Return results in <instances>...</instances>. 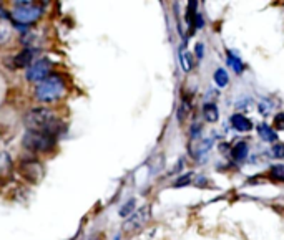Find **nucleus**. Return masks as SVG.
<instances>
[{
    "mask_svg": "<svg viewBox=\"0 0 284 240\" xmlns=\"http://www.w3.org/2000/svg\"><path fill=\"white\" fill-rule=\"evenodd\" d=\"M23 123L27 126L28 131L35 133H44L50 134V136H58L64 131V123L55 113L50 111L47 108H35L25 115Z\"/></svg>",
    "mask_w": 284,
    "mask_h": 240,
    "instance_id": "1",
    "label": "nucleus"
},
{
    "mask_svg": "<svg viewBox=\"0 0 284 240\" xmlns=\"http://www.w3.org/2000/svg\"><path fill=\"white\" fill-rule=\"evenodd\" d=\"M65 93V80L60 75H50L35 88V98L40 103H53Z\"/></svg>",
    "mask_w": 284,
    "mask_h": 240,
    "instance_id": "2",
    "label": "nucleus"
},
{
    "mask_svg": "<svg viewBox=\"0 0 284 240\" xmlns=\"http://www.w3.org/2000/svg\"><path fill=\"white\" fill-rule=\"evenodd\" d=\"M42 7L35 2H15V8L12 10L10 19H14L15 25L27 27L40 19Z\"/></svg>",
    "mask_w": 284,
    "mask_h": 240,
    "instance_id": "3",
    "label": "nucleus"
},
{
    "mask_svg": "<svg viewBox=\"0 0 284 240\" xmlns=\"http://www.w3.org/2000/svg\"><path fill=\"white\" fill-rule=\"evenodd\" d=\"M57 142L55 136H50V134L44 133H35V131H27L23 134L22 144L25 149L32 151V153H48L53 149Z\"/></svg>",
    "mask_w": 284,
    "mask_h": 240,
    "instance_id": "4",
    "label": "nucleus"
},
{
    "mask_svg": "<svg viewBox=\"0 0 284 240\" xmlns=\"http://www.w3.org/2000/svg\"><path fill=\"white\" fill-rule=\"evenodd\" d=\"M150 219H152V205L146 204L143 207H140L136 212H133L131 216L123 222V230L128 234L136 232V230L143 229V227L148 224Z\"/></svg>",
    "mask_w": 284,
    "mask_h": 240,
    "instance_id": "5",
    "label": "nucleus"
},
{
    "mask_svg": "<svg viewBox=\"0 0 284 240\" xmlns=\"http://www.w3.org/2000/svg\"><path fill=\"white\" fill-rule=\"evenodd\" d=\"M50 71H52V63L47 58H42V60L35 61L27 70V80L28 81L42 83L44 80H47L50 77Z\"/></svg>",
    "mask_w": 284,
    "mask_h": 240,
    "instance_id": "6",
    "label": "nucleus"
},
{
    "mask_svg": "<svg viewBox=\"0 0 284 240\" xmlns=\"http://www.w3.org/2000/svg\"><path fill=\"white\" fill-rule=\"evenodd\" d=\"M20 172L25 179H28L30 182H39V180L44 178V167H42L40 162L37 161H25L20 166Z\"/></svg>",
    "mask_w": 284,
    "mask_h": 240,
    "instance_id": "7",
    "label": "nucleus"
},
{
    "mask_svg": "<svg viewBox=\"0 0 284 240\" xmlns=\"http://www.w3.org/2000/svg\"><path fill=\"white\" fill-rule=\"evenodd\" d=\"M229 123L231 128L238 133H249L253 129V121L248 116H244L243 113H235L229 116Z\"/></svg>",
    "mask_w": 284,
    "mask_h": 240,
    "instance_id": "8",
    "label": "nucleus"
},
{
    "mask_svg": "<svg viewBox=\"0 0 284 240\" xmlns=\"http://www.w3.org/2000/svg\"><path fill=\"white\" fill-rule=\"evenodd\" d=\"M229 154H231V159L235 162H244L246 159H248V154H249L248 142H246V141H238L236 144L231 147Z\"/></svg>",
    "mask_w": 284,
    "mask_h": 240,
    "instance_id": "9",
    "label": "nucleus"
},
{
    "mask_svg": "<svg viewBox=\"0 0 284 240\" xmlns=\"http://www.w3.org/2000/svg\"><path fill=\"white\" fill-rule=\"evenodd\" d=\"M201 115H203V120L208 121V123H216L219 120V108L215 101H206L203 103V108H201Z\"/></svg>",
    "mask_w": 284,
    "mask_h": 240,
    "instance_id": "10",
    "label": "nucleus"
},
{
    "mask_svg": "<svg viewBox=\"0 0 284 240\" xmlns=\"http://www.w3.org/2000/svg\"><path fill=\"white\" fill-rule=\"evenodd\" d=\"M256 129H258V134H260V138L264 142H274L276 144L278 142V133H276V129L273 128V126H269V124H266V123H260L256 126Z\"/></svg>",
    "mask_w": 284,
    "mask_h": 240,
    "instance_id": "11",
    "label": "nucleus"
},
{
    "mask_svg": "<svg viewBox=\"0 0 284 240\" xmlns=\"http://www.w3.org/2000/svg\"><path fill=\"white\" fill-rule=\"evenodd\" d=\"M226 63H228L229 68L235 71L236 75H243L244 63H243V60H241L240 57H236V55L233 53L231 50H228V52H226Z\"/></svg>",
    "mask_w": 284,
    "mask_h": 240,
    "instance_id": "12",
    "label": "nucleus"
},
{
    "mask_svg": "<svg viewBox=\"0 0 284 240\" xmlns=\"http://www.w3.org/2000/svg\"><path fill=\"white\" fill-rule=\"evenodd\" d=\"M179 65H181V68L186 71V73H190L191 70L195 68V57L191 52H186L185 47H181L179 50Z\"/></svg>",
    "mask_w": 284,
    "mask_h": 240,
    "instance_id": "13",
    "label": "nucleus"
},
{
    "mask_svg": "<svg viewBox=\"0 0 284 240\" xmlns=\"http://www.w3.org/2000/svg\"><path fill=\"white\" fill-rule=\"evenodd\" d=\"M32 58H33V53L32 50L25 48L23 52H20L17 57L14 58V65L15 68H25V66H28L32 63Z\"/></svg>",
    "mask_w": 284,
    "mask_h": 240,
    "instance_id": "14",
    "label": "nucleus"
},
{
    "mask_svg": "<svg viewBox=\"0 0 284 240\" xmlns=\"http://www.w3.org/2000/svg\"><path fill=\"white\" fill-rule=\"evenodd\" d=\"M213 80H215V85L218 88H226L229 83V75L224 68H216L215 75H213Z\"/></svg>",
    "mask_w": 284,
    "mask_h": 240,
    "instance_id": "15",
    "label": "nucleus"
},
{
    "mask_svg": "<svg viewBox=\"0 0 284 240\" xmlns=\"http://www.w3.org/2000/svg\"><path fill=\"white\" fill-rule=\"evenodd\" d=\"M10 35H12V25L8 20H3L0 19V47L5 45L8 40H10Z\"/></svg>",
    "mask_w": 284,
    "mask_h": 240,
    "instance_id": "16",
    "label": "nucleus"
},
{
    "mask_svg": "<svg viewBox=\"0 0 284 240\" xmlns=\"http://www.w3.org/2000/svg\"><path fill=\"white\" fill-rule=\"evenodd\" d=\"M274 106H276V103H274L271 98H260L258 100V109H260V113L262 116H269L271 113H273Z\"/></svg>",
    "mask_w": 284,
    "mask_h": 240,
    "instance_id": "17",
    "label": "nucleus"
},
{
    "mask_svg": "<svg viewBox=\"0 0 284 240\" xmlns=\"http://www.w3.org/2000/svg\"><path fill=\"white\" fill-rule=\"evenodd\" d=\"M268 176L276 182H284V164H271Z\"/></svg>",
    "mask_w": 284,
    "mask_h": 240,
    "instance_id": "18",
    "label": "nucleus"
},
{
    "mask_svg": "<svg viewBox=\"0 0 284 240\" xmlns=\"http://www.w3.org/2000/svg\"><path fill=\"white\" fill-rule=\"evenodd\" d=\"M193 178H195L193 172H186V174H183V176H178L176 180L173 182V187H185V186H188V184L193 182L195 180Z\"/></svg>",
    "mask_w": 284,
    "mask_h": 240,
    "instance_id": "19",
    "label": "nucleus"
},
{
    "mask_svg": "<svg viewBox=\"0 0 284 240\" xmlns=\"http://www.w3.org/2000/svg\"><path fill=\"white\" fill-rule=\"evenodd\" d=\"M269 156L273 159H284V142H276L269 149Z\"/></svg>",
    "mask_w": 284,
    "mask_h": 240,
    "instance_id": "20",
    "label": "nucleus"
},
{
    "mask_svg": "<svg viewBox=\"0 0 284 240\" xmlns=\"http://www.w3.org/2000/svg\"><path fill=\"white\" fill-rule=\"evenodd\" d=\"M135 204H136V200H135V199L127 200V202L123 204V207L120 209V212H118V214H120L122 217H130V216H131V212L135 210Z\"/></svg>",
    "mask_w": 284,
    "mask_h": 240,
    "instance_id": "21",
    "label": "nucleus"
},
{
    "mask_svg": "<svg viewBox=\"0 0 284 240\" xmlns=\"http://www.w3.org/2000/svg\"><path fill=\"white\" fill-rule=\"evenodd\" d=\"M273 128L276 129V131H284V111L278 113V115H274Z\"/></svg>",
    "mask_w": 284,
    "mask_h": 240,
    "instance_id": "22",
    "label": "nucleus"
},
{
    "mask_svg": "<svg viewBox=\"0 0 284 240\" xmlns=\"http://www.w3.org/2000/svg\"><path fill=\"white\" fill-rule=\"evenodd\" d=\"M203 27H204V17L201 14H198V15H196V19H195L193 28H195V30H199V28H203Z\"/></svg>",
    "mask_w": 284,
    "mask_h": 240,
    "instance_id": "23",
    "label": "nucleus"
},
{
    "mask_svg": "<svg viewBox=\"0 0 284 240\" xmlns=\"http://www.w3.org/2000/svg\"><path fill=\"white\" fill-rule=\"evenodd\" d=\"M195 55H196V58H199V60L204 57V45L203 43H198L195 47Z\"/></svg>",
    "mask_w": 284,
    "mask_h": 240,
    "instance_id": "24",
    "label": "nucleus"
},
{
    "mask_svg": "<svg viewBox=\"0 0 284 240\" xmlns=\"http://www.w3.org/2000/svg\"><path fill=\"white\" fill-rule=\"evenodd\" d=\"M193 182L198 187H203V186H206V184H208V178H204V176H199V178L196 179V180H193Z\"/></svg>",
    "mask_w": 284,
    "mask_h": 240,
    "instance_id": "25",
    "label": "nucleus"
},
{
    "mask_svg": "<svg viewBox=\"0 0 284 240\" xmlns=\"http://www.w3.org/2000/svg\"><path fill=\"white\" fill-rule=\"evenodd\" d=\"M115 240H120V235H116V237H115Z\"/></svg>",
    "mask_w": 284,
    "mask_h": 240,
    "instance_id": "26",
    "label": "nucleus"
}]
</instances>
